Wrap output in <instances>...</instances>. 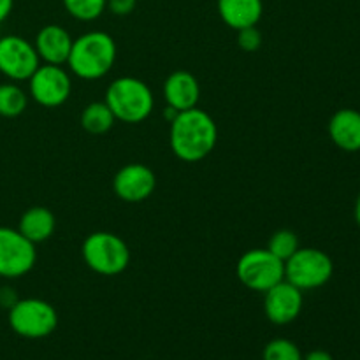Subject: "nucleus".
I'll return each instance as SVG.
<instances>
[{
    "instance_id": "f257e3e1",
    "label": "nucleus",
    "mask_w": 360,
    "mask_h": 360,
    "mask_svg": "<svg viewBox=\"0 0 360 360\" xmlns=\"http://www.w3.org/2000/svg\"><path fill=\"white\" fill-rule=\"evenodd\" d=\"M218 141V127L204 109L192 108L179 111L171 122L169 143L179 160L200 162L214 150Z\"/></svg>"
},
{
    "instance_id": "f03ea898",
    "label": "nucleus",
    "mask_w": 360,
    "mask_h": 360,
    "mask_svg": "<svg viewBox=\"0 0 360 360\" xmlns=\"http://www.w3.org/2000/svg\"><path fill=\"white\" fill-rule=\"evenodd\" d=\"M115 62V39L105 32L94 30L74 39L67 65L74 76L84 81H94L104 77L112 69Z\"/></svg>"
},
{
    "instance_id": "7ed1b4c3",
    "label": "nucleus",
    "mask_w": 360,
    "mask_h": 360,
    "mask_svg": "<svg viewBox=\"0 0 360 360\" xmlns=\"http://www.w3.org/2000/svg\"><path fill=\"white\" fill-rule=\"evenodd\" d=\"M105 104L116 120L123 123H141L151 115L155 105L153 94L144 81L123 76L112 81L105 90Z\"/></svg>"
},
{
    "instance_id": "20e7f679",
    "label": "nucleus",
    "mask_w": 360,
    "mask_h": 360,
    "mask_svg": "<svg viewBox=\"0 0 360 360\" xmlns=\"http://www.w3.org/2000/svg\"><path fill=\"white\" fill-rule=\"evenodd\" d=\"M84 264L102 276H116L129 267L130 250L120 236L112 232H91L83 241Z\"/></svg>"
},
{
    "instance_id": "39448f33",
    "label": "nucleus",
    "mask_w": 360,
    "mask_h": 360,
    "mask_svg": "<svg viewBox=\"0 0 360 360\" xmlns=\"http://www.w3.org/2000/svg\"><path fill=\"white\" fill-rule=\"evenodd\" d=\"M9 326L18 336L27 340H42L56 330L58 313L42 299H18L9 308Z\"/></svg>"
},
{
    "instance_id": "423d86ee",
    "label": "nucleus",
    "mask_w": 360,
    "mask_h": 360,
    "mask_svg": "<svg viewBox=\"0 0 360 360\" xmlns=\"http://www.w3.org/2000/svg\"><path fill=\"white\" fill-rule=\"evenodd\" d=\"M333 260L322 250L299 248L285 260V280L302 292L323 287L333 278Z\"/></svg>"
},
{
    "instance_id": "0eeeda50",
    "label": "nucleus",
    "mask_w": 360,
    "mask_h": 360,
    "mask_svg": "<svg viewBox=\"0 0 360 360\" xmlns=\"http://www.w3.org/2000/svg\"><path fill=\"white\" fill-rule=\"evenodd\" d=\"M236 273L246 288L264 294L285 280V262L267 248H253L243 253Z\"/></svg>"
},
{
    "instance_id": "6e6552de",
    "label": "nucleus",
    "mask_w": 360,
    "mask_h": 360,
    "mask_svg": "<svg viewBox=\"0 0 360 360\" xmlns=\"http://www.w3.org/2000/svg\"><path fill=\"white\" fill-rule=\"evenodd\" d=\"M37 260V250L18 229L0 227V276L21 278L30 273Z\"/></svg>"
},
{
    "instance_id": "1a4fd4ad",
    "label": "nucleus",
    "mask_w": 360,
    "mask_h": 360,
    "mask_svg": "<svg viewBox=\"0 0 360 360\" xmlns=\"http://www.w3.org/2000/svg\"><path fill=\"white\" fill-rule=\"evenodd\" d=\"M72 81L62 65L44 63L28 79V94L44 108H58L70 97Z\"/></svg>"
},
{
    "instance_id": "9d476101",
    "label": "nucleus",
    "mask_w": 360,
    "mask_h": 360,
    "mask_svg": "<svg viewBox=\"0 0 360 360\" xmlns=\"http://www.w3.org/2000/svg\"><path fill=\"white\" fill-rule=\"evenodd\" d=\"M41 65L35 46L20 35H6L0 39V72L11 81L30 79Z\"/></svg>"
},
{
    "instance_id": "9b49d317",
    "label": "nucleus",
    "mask_w": 360,
    "mask_h": 360,
    "mask_svg": "<svg viewBox=\"0 0 360 360\" xmlns=\"http://www.w3.org/2000/svg\"><path fill=\"white\" fill-rule=\"evenodd\" d=\"M264 294V311L274 326H287L301 315L302 290L287 280L280 281Z\"/></svg>"
},
{
    "instance_id": "f8f14e48",
    "label": "nucleus",
    "mask_w": 360,
    "mask_h": 360,
    "mask_svg": "<svg viewBox=\"0 0 360 360\" xmlns=\"http://www.w3.org/2000/svg\"><path fill=\"white\" fill-rule=\"evenodd\" d=\"M157 186L155 172L144 164H129L116 172L112 179L115 193L125 202H141L151 197Z\"/></svg>"
},
{
    "instance_id": "ddd939ff",
    "label": "nucleus",
    "mask_w": 360,
    "mask_h": 360,
    "mask_svg": "<svg viewBox=\"0 0 360 360\" xmlns=\"http://www.w3.org/2000/svg\"><path fill=\"white\" fill-rule=\"evenodd\" d=\"M74 39L69 32L60 25H46L35 35V51L39 58L44 60V63L51 65H63L67 63L72 48Z\"/></svg>"
},
{
    "instance_id": "4468645a",
    "label": "nucleus",
    "mask_w": 360,
    "mask_h": 360,
    "mask_svg": "<svg viewBox=\"0 0 360 360\" xmlns=\"http://www.w3.org/2000/svg\"><path fill=\"white\" fill-rule=\"evenodd\" d=\"M164 98L167 105L174 108L178 112L197 108L200 98L199 81L186 70H176L165 79Z\"/></svg>"
},
{
    "instance_id": "2eb2a0df",
    "label": "nucleus",
    "mask_w": 360,
    "mask_h": 360,
    "mask_svg": "<svg viewBox=\"0 0 360 360\" xmlns=\"http://www.w3.org/2000/svg\"><path fill=\"white\" fill-rule=\"evenodd\" d=\"M217 7L224 23L234 30L255 27L264 14L262 0H218Z\"/></svg>"
},
{
    "instance_id": "dca6fc26",
    "label": "nucleus",
    "mask_w": 360,
    "mask_h": 360,
    "mask_svg": "<svg viewBox=\"0 0 360 360\" xmlns=\"http://www.w3.org/2000/svg\"><path fill=\"white\" fill-rule=\"evenodd\" d=\"M329 136L338 148L345 151L360 150V112L355 109H340L329 122Z\"/></svg>"
},
{
    "instance_id": "f3484780",
    "label": "nucleus",
    "mask_w": 360,
    "mask_h": 360,
    "mask_svg": "<svg viewBox=\"0 0 360 360\" xmlns=\"http://www.w3.org/2000/svg\"><path fill=\"white\" fill-rule=\"evenodd\" d=\"M56 227V218L48 207L42 206H34L28 207L20 218V224H18V231L32 241L34 245L37 243L48 241L53 236Z\"/></svg>"
},
{
    "instance_id": "a211bd4d",
    "label": "nucleus",
    "mask_w": 360,
    "mask_h": 360,
    "mask_svg": "<svg viewBox=\"0 0 360 360\" xmlns=\"http://www.w3.org/2000/svg\"><path fill=\"white\" fill-rule=\"evenodd\" d=\"M116 118L109 105L102 102H91L81 112V127L86 130L88 134L94 136H101V134L109 132L115 125Z\"/></svg>"
},
{
    "instance_id": "6ab92c4d",
    "label": "nucleus",
    "mask_w": 360,
    "mask_h": 360,
    "mask_svg": "<svg viewBox=\"0 0 360 360\" xmlns=\"http://www.w3.org/2000/svg\"><path fill=\"white\" fill-rule=\"evenodd\" d=\"M28 105V95L14 83L0 84V116L16 118Z\"/></svg>"
},
{
    "instance_id": "aec40b11",
    "label": "nucleus",
    "mask_w": 360,
    "mask_h": 360,
    "mask_svg": "<svg viewBox=\"0 0 360 360\" xmlns=\"http://www.w3.org/2000/svg\"><path fill=\"white\" fill-rule=\"evenodd\" d=\"M63 7L79 21H94L108 9V0H62Z\"/></svg>"
},
{
    "instance_id": "412c9836",
    "label": "nucleus",
    "mask_w": 360,
    "mask_h": 360,
    "mask_svg": "<svg viewBox=\"0 0 360 360\" xmlns=\"http://www.w3.org/2000/svg\"><path fill=\"white\" fill-rule=\"evenodd\" d=\"M299 248H301V246H299L297 236L292 231H287V229L274 232L269 239V245H267V250H269L273 255H276L280 260H283V262L290 259Z\"/></svg>"
},
{
    "instance_id": "4be33fe9",
    "label": "nucleus",
    "mask_w": 360,
    "mask_h": 360,
    "mask_svg": "<svg viewBox=\"0 0 360 360\" xmlns=\"http://www.w3.org/2000/svg\"><path fill=\"white\" fill-rule=\"evenodd\" d=\"M302 357L304 355L301 354L297 345L285 338L269 341L262 354V360H302Z\"/></svg>"
},
{
    "instance_id": "5701e85b",
    "label": "nucleus",
    "mask_w": 360,
    "mask_h": 360,
    "mask_svg": "<svg viewBox=\"0 0 360 360\" xmlns=\"http://www.w3.org/2000/svg\"><path fill=\"white\" fill-rule=\"evenodd\" d=\"M238 44L243 51L246 53H255L262 46V34L255 27H246L238 30Z\"/></svg>"
},
{
    "instance_id": "b1692460",
    "label": "nucleus",
    "mask_w": 360,
    "mask_h": 360,
    "mask_svg": "<svg viewBox=\"0 0 360 360\" xmlns=\"http://www.w3.org/2000/svg\"><path fill=\"white\" fill-rule=\"evenodd\" d=\"M137 6V0H108V9L116 16H129Z\"/></svg>"
},
{
    "instance_id": "393cba45",
    "label": "nucleus",
    "mask_w": 360,
    "mask_h": 360,
    "mask_svg": "<svg viewBox=\"0 0 360 360\" xmlns=\"http://www.w3.org/2000/svg\"><path fill=\"white\" fill-rule=\"evenodd\" d=\"M16 301L18 299H16V295H14L13 288H7V287L0 288V304L6 306V308H11V306H13Z\"/></svg>"
},
{
    "instance_id": "a878e982",
    "label": "nucleus",
    "mask_w": 360,
    "mask_h": 360,
    "mask_svg": "<svg viewBox=\"0 0 360 360\" xmlns=\"http://www.w3.org/2000/svg\"><path fill=\"white\" fill-rule=\"evenodd\" d=\"M302 360H334L333 355L326 350H313L309 352L306 357H302Z\"/></svg>"
},
{
    "instance_id": "bb28decb",
    "label": "nucleus",
    "mask_w": 360,
    "mask_h": 360,
    "mask_svg": "<svg viewBox=\"0 0 360 360\" xmlns=\"http://www.w3.org/2000/svg\"><path fill=\"white\" fill-rule=\"evenodd\" d=\"M14 6V0H0V23L4 20H7V16L11 14Z\"/></svg>"
},
{
    "instance_id": "cd10ccee",
    "label": "nucleus",
    "mask_w": 360,
    "mask_h": 360,
    "mask_svg": "<svg viewBox=\"0 0 360 360\" xmlns=\"http://www.w3.org/2000/svg\"><path fill=\"white\" fill-rule=\"evenodd\" d=\"M355 220H357V224L360 225V195L357 199V204H355Z\"/></svg>"
}]
</instances>
